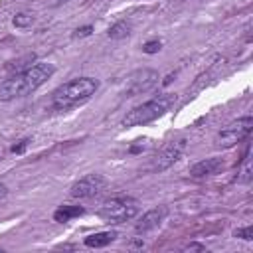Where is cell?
I'll use <instances>...</instances> for the list:
<instances>
[{
    "mask_svg": "<svg viewBox=\"0 0 253 253\" xmlns=\"http://www.w3.org/2000/svg\"><path fill=\"white\" fill-rule=\"evenodd\" d=\"M53 71H55L53 65L45 63V61L30 65L26 71L0 83V101H12L16 97H24V95L36 91L53 75Z\"/></svg>",
    "mask_w": 253,
    "mask_h": 253,
    "instance_id": "cell-1",
    "label": "cell"
},
{
    "mask_svg": "<svg viewBox=\"0 0 253 253\" xmlns=\"http://www.w3.org/2000/svg\"><path fill=\"white\" fill-rule=\"evenodd\" d=\"M97 89H99V81L97 79H93V77H77V79H71V81L59 85L53 91L51 101H53L55 109L65 111V109H71V107L81 105L87 99H91Z\"/></svg>",
    "mask_w": 253,
    "mask_h": 253,
    "instance_id": "cell-2",
    "label": "cell"
},
{
    "mask_svg": "<svg viewBox=\"0 0 253 253\" xmlns=\"http://www.w3.org/2000/svg\"><path fill=\"white\" fill-rule=\"evenodd\" d=\"M176 103V95L174 93H162L134 109H130L125 117H123V126H140L146 125L158 117H162L166 111L172 109V105Z\"/></svg>",
    "mask_w": 253,
    "mask_h": 253,
    "instance_id": "cell-3",
    "label": "cell"
},
{
    "mask_svg": "<svg viewBox=\"0 0 253 253\" xmlns=\"http://www.w3.org/2000/svg\"><path fill=\"white\" fill-rule=\"evenodd\" d=\"M140 210V204L136 198H128V196H119V198H113V200H107L101 210H99V215L107 221H115V223H121V221H126V219H132Z\"/></svg>",
    "mask_w": 253,
    "mask_h": 253,
    "instance_id": "cell-4",
    "label": "cell"
},
{
    "mask_svg": "<svg viewBox=\"0 0 253 253\" xmlns=\"http://www.w3.org/2000/svg\"><path fill=\"white\" fill-rule=\"evenodd\" d=\"M253 128V119L251 117H241L237 121H231L229 125H225L217 136H215V146L217 148H231L235 146L237 142H241L243 138L249 136Z\"/></svg>",
    "mask_w": 253,
    "mask_h": 253,
    "instance_id": "cell-5",
    "label": "cell"
},
{
    "mask_svg": "<svg viewBox=\"0 0 253 253\" xmlns=\"http://www.w3.org/2000/svg\"><path fill=\"white\" fill-rule=\"evenodd\" d=\"M186 148V140L184 138H174V140H168L150 160V170L152 172H162L166 168H170L172 164H176L182 156Z\"/></svg>",
    "mask_w": 253,
    "mask_h": 253,
    "instance_id": "cell-6",
    "label": "cell"
},
{
    "mask_svg": "<svg viewBox=\"0 0 253 253\" xmlns=\"http://www.w3.org/2000/svg\"><path fill=\"white\" fill-rule=\"evenodd\" d=\"M107 188V178L101 174H87L81 180H77L71 186V196L73 198H95Z\"/></svg>",
    "mask_w": 253,
    "mask_h": 253,
    "instance_id": "cell-7",
    "label": "cell"
},
{
    "mask_svg": "<svg viewBox=\"0 0 253 253\" xmlns=\"http://www.w3.org/2000/svg\"><path fill=\"white\" fill-rule=\"evenodd\" d=\"M156 83H158V73L154 69H140V71L130 75L126 89H125V97H136L140 93H146Z\"/></svg>",
    "mask_w": 253,
    "mask_h": 253,
    "instance_id": "cell-8",
    "label": "cell"
},
{
    "mask_svg": "<svg viewBox=\"0 0 253 253\" xmlns=\"http://www.w3.org/2000/svg\"><path fill=\"white\" fill-rule=\"evenodd\" d=\"M166 213H168V208H166V206H158V208H152V210H148L146 213H142V217L136 221L134 229H136L138 233H146V231H150V229L158 227V225L164 221Z\"/></svg>",
    "mask_w": 253,
    "mask_h": 253,
    "instance_id": "cell-9",
    "label": "cell"
},
{
    "mask_svg": "<svg viewBox=\"0 0 253 253\" xmlns=\"http://www.w3.org/2000/svg\"><path fill=\"white\" fill-rule=\"evenodd\" d=\"M223 166H225L223 158L211 156V158H206V160L196 162V164L190 168V176H194V178H206V176H213V174H217L219 170H223Z\"/></svg>",
    "mask_w": 253,
    "mask_h": 253,
    "instance_id": "cell-10",
    "label": "cell"
},
{
    "mask_svg": "<svg viewBox=\"0 0 253 253\" xmlns=\"http://www.w3.org/2000/svg\"><path fill=\"white\" fill-rule=\"evenodd\" d=\"M117 237L115 231H99V233H91L85 237V245L87 247H107L109 243H113Z\"/></svg>",
    "mask_w": 253,
    "mask_h": 253,
    "instance_id": "cell-11",
    "label": "cell"
},
{
    "mask_svg": "<svg viewBox=\"0 0 253 253\" xmlns=\"http://www.w3.org/2000/svg\"><path fill=\"white\" fill-rule=\"evenodd\" d=\"M83 211H85V210H83L81 206H59V208L53 211V219L59 221V223H65V221H69V219H73V217H79Z\"/></svg>",
    "mask_w": 253,
    "mask_h": 253,
    "instance_id": "cell-12",
    "label": "cell"
},
{
    "mask_svg": "<svg viewBox=\"0 0 253 253\" xmlns=\"http://www.w3.org/2000/svg\"><path fill=\"white\" fill-rule=\"evenodd\" d=\"M128 34H130V24H128L126 20L115 22V24L109 28V32H107V36H109L111 40H123V38H126Z\"/></svg>",
    "mask_w": 253,
    "mask_h": 253,
    "instance_id": "cell-13",
    "label": "cell"
},
{
    "mask_svg": "<svg viewBox=\"0 0 253 253\" xmlns=\"http://www.w3.org/2000/svg\"><path fill=\"white\" fill-rule=\"evenodd\" d=\"M237 182H241V184H249L251 182V158H249V154L243 158V164H241Z\"/></svg>",
    "mask_w": 253,
    "mask_h": 253,
    "instance_id": "cell-14",
    "label": "cell"
},
{
    "mask_svg": "<svg viewBox=\"0 0 253 253\" xmlns=\"http://www.w3.org/2000/svg\"><path fill=\"white\" fill-rule=\"evenodd\" d=\"M34 22H36L34 14H28V12H20V14H16L14 20H12V24H14L16 28H28V26H32Z\"/></svg>",
    "mask_w": 253,
    "mask_h": 253,
    "instance_id": "cell-15",
    "label": "cell"
},
{
    "mask_svg": "<svg viewBox=\"0 0 253 253\" xmlns=\"http://www.w3.org/2000/svg\"><path fill=\"white\" fill-rule=\"evenodd\" d=\"M160 47H162V43L158 40H150V42H146L142 45V51L144 53H156V51H160Z\"/></svg>",
    "mask_w": 253,
    "mask_h": 253,
    "instance_id": "cell-16",
    "label": "cell"
},
{
    "mask_svg": "<svg viewBox=\"0 0 253 253\" xmlns=\"http://www.w3.org/2000/svg\"><path fill=\"white\" fill-rule=\"evenodd\" d=\"M233 235H235V237H243V239L251 241V239H253V227H251V225H247V227L235 229V231H233Z\"/></svg>",
    "mask_w": 253,
    "mask_h": 253,
    "instance_id": "cell-17",
    "label": "cell"
},
{
    "mask_svg": "<svg viewBox=\"0 0 253 253\" xmlns=\"http://www.w3.org/2000/svg\"><path fill=\"white\" fill-rule=\"evenodd\" d=\"M93 32V26L89 24V26H83V28H77L75 30V34H73V38H85V36H89Z\"/></svg>",
    "mask_w": 253,
    "mask_h": 253,
    "instance_id": "cell-18",
    "label": "cell"
},
{
    "mask_svg": "<svg viewBox=\"0 0 253 253\" xmlns=\"http://www.w3.org/2000/svg\"><path fill=\"white\" fill-rule=\"evenodd\" d=\"M26 146H28V138H24V140H20V142H18V144H14V146H12L10 150H12L14 154H22V152L26 150Z\"/></svg>",
    "mask_w": 253,
    "mask_h": 253,
    "instance_id": "cell-19",
    "label": "cell"
},
{
    "mask_svg": "<svg viewBox=\"0 0 253 253\" xmlns=\"http://www.w3.org/2000/svg\"><path fill=\"white\" fill-rule=\"evenodd\" d=\"M8 196V186L4 182H0V200H4Z\"/></svg>",
    "mask_w": 253,
    "mask_h": 253,
    "instance_id": "cell-20",
    "label": "cell"
},
{
    "mask_svg": "<svg viewBox=\"0 0 253 253\" xmlns=\"http://www.w3.org/2000/svg\"><path fill=\"white\" fill-rule=\"evenodd\" d=\"M65 2H69V0H49V6H61Z\"/></svg>",
    "mask_w": 253,
    "mask_h": 253,
    "instance_id": "cell-21",
    "label": "cell"
},
{
    "mask_svg": "<svg viewBox=\"0 0 253 253\" xmlns=\"http://www.w3.org/2000/svg\"><path fill=\"white\" fill-rule=\"evenodd\" d=\"M186 249H200V251H204V247H202V245H188Z\"/></svg>",
    "mask_w": 253,
    "mask_h": 253,
    "instance_id": "cell-22",
    "label": "cell"
}]
</instances>
